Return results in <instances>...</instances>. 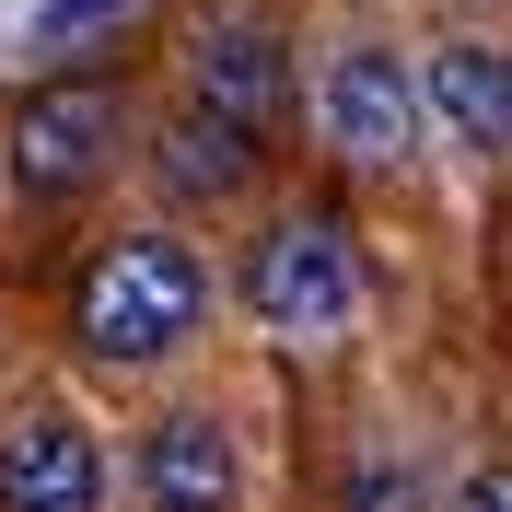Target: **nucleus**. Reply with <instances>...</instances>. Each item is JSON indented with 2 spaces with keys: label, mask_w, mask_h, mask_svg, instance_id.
Here are the masks:
<instances>
[{
  "label": "nucleus",
  "mask_w": 512,
  "mask_h": 512,
  "mask_svg": "<svg viewBox=\"0 0 512 512\" xmlns=\"http://www.w3.org/2000/svg\"><path fill=\"white\" fill-rule=\"evenodd\" d=\"M210 326V268L187 233H105L70 280V338L105 373H152Z\"/></svg>",
  "instance_id": "obj_1"
},
{
  "label": "nucleus",
  "mask_w": 512,
  "mask_h": 512,
  "mask_svg": "<svg viewBox=\"0 0 512 512\" xmlns=\"http://www.w3.org/2000/svg\"><path fill=\"white\" fill-rule=\"evenodd\" d=\"M245 315L280 338V350H326L361 326V245L338 210H280V222L245 245Z\"/></svg>",
  "instance_id": "obj_2"
},
{
  "label": "nucleus",
  "mask_w": 512,
  "mask_h": 512,
  "mask_svg": "<svg viewBox=\"0 0 512 512\" xmlns=\"http://www.w3.org/2000/svg\"><path fill=\"white\" fill-rule=\"evenodd\" d=\"M315 140L350 175H396V163L419 152V128H431V105H419V70L396 59V47H373V35H338L315 59Z\"/></svg>",
  "instance_id": "obj_3"
},
{
  "label": "nucleus",
  "mask_w": 512,
  "mask_h": 512,
  "mask_svg": "<svg viewBox=\"0 0 512 512\" xmlns=\"http://www.w3.org/2000/svg\"><path fill=\"white\" fill-rule=\"evenodd\" d=\"M117 140H128V105H117V82H94V70H70V82H35L24 105H12V140H0V175H12V198H82L117 163Z\"/></svg>",
  "instance_id": "obj_4"
},
{
  "label": "nucleus",
  "mask_w": 512,
  "mask_h": 512,
  "mask_svg": "<svg viewBox=\"0 0 512 512\" xmlns=\"http://www.w3.org/2000/svg\"><path fill=\"white\" fill-rule=\"evenodd\" d=\"M187 105L198 117L245 128V140H268V128L291 117V47L268 12H198L187 35Z\"/></svg>",
  "instance_id": "obj_5"
},
{
  "label": "nucleus",
  "mask_w": 512,
  "mask_h": 512,
  "mask_svg": "<svg viewBox=\"0 0 512 512\" xmlns=\"http://www.w3.org/2000/svg\"><path fill=\"white\" fill-rule=\"evenodd\" d=\"M0 512H105V454L59 396L0 419Z\"/></svg>",
  "instance_id": "obj_6"
},
{
  "label": "nucleus",
  "mask_w": 512,
  "mask_h": 512,
  "mask_svg": "<svg viewBox=\"0 0 512 512\" xmlns=\"http://www.w3.org/2000/svg\"><path fill=\"white\" fill-rule=\"evenodd\" d=\"M128 478H140V512H233L245 466H233V431L222 408H163L128 454Z\"/></svg>",
  "instance_id": "obj_7"
},
{
  "label": "nucleus",
  "mask_w": 512,
  "mask_h": 512,
  "mask_svg": "<svg viewBox=\"0 0 512 512\" xmlns=\"http://www.w3.org/2000/svg\"><path fill=\"white\" fill-rule=\"evenodd\" d=\"M419 105H431V128H443L454 152L501 163V152H512V47L443 35V47L419 59Z\"/></svg>",
  "instance_id": "obj_8"
},
{
  "label": "nucleus",
  "mask_w": 512,
  "mask_h": 512,
  "mask_svg": "<svg viewBox=\"0 0 512 512\" xmlns=\"http://www.w3.org/2000/svg\"><path fill=\"white\" fill-rule=\"evenodd\" d=\"M256 152H268V140H245V128H222V117H198V105H187V117L152 140V175H163L175 198H233V187L256 175Z\"/></svg>",
  "instance_id": "obj_9"
},
{
  "label": "nucleus",
  "mask_w": 512,
  "mask_h": 512,
  "mask_svg": "<svg viewBox=\"0 0 512 512\" xmlns=\"http://www.w3.org/2000/svg\"><path fill=\"white\" fill-rule=\"evenodd\" d=\"M105 12H128V0H35V35L59 47V35H94Z\"/></svg>",
  "instance_id": "obj_10"
},
{
  "label": "nucleus",
  "mask_w": 512,
  "mask_h": 512,
  "mask_svg": "<svg viewBox=\"0 0 512 512\" xmlns=\"http://www.w3.org/2000/svg\"><path fill=\"white\" fill-rule=\"evenodd\" d=\"M454 512H512V454H501V466H478V478L454 489Z\"/></svg>",
  "instance_id": "obj_11"
},
{
  "label": "nucleus",
  "mask_w": 512,
  "mask_h": 512,
  "mask_svg": "<svg viewBox=\"0 0 512 512\" xmlns=\"http://www.w3.org/2000/svg\"><path fill=\"white\" fill-rule=\"evenodd\" d=\"M350 501H361V512H408L419 489H408V478H384V466H361V489H350Z\"/></svg>",
  "instance_id": "obj_12"
}]
</instances>
